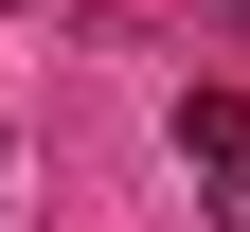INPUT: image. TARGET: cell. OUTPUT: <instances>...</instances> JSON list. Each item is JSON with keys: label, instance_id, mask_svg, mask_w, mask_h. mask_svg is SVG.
Returning a JSON list of instances; mask_svg holds the SVG:
<instances>
[{"label": "cell", "instance_id": "3957f363", "mask_svg": "<svg viewBox=\"0 0 250 232\" xmlns=\"http://www.w3.org/2000/svg\"><path fill=\"white\" fill-rule=\"evenodd\" d=\"M232 196H250V179H232Z\"/></svg>", "mask_w": 250, "mask_h": 232}, {"label": "cell", "instance_id": "7a4b0ae2", "mask_svg": "<svg viewBox=\"0 0 250 232\" xmlns=\"http://www.w3.org/2000/svg\"><path fill=\"white\" fill-rule=\"evenodd\" d=\"M0 18H18V0H0Z\"/></svg>", "mask_w": 250, "mask_h": 232}, {"label": "cell", "instance_id": "6da1fadb", "mask_svg": "<svg viewBox=\"0 0 250 232\" xmlns=\"http://www.w3.org/2000/svg\"><path fill=\"white\" fill-rule=\"evenodd\" d=\"M179 161L197 179H250V89H179Z\"/></svg>", "mask_w": 250, "mask_h": 232}]
</instances>
